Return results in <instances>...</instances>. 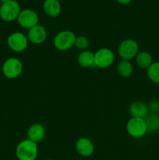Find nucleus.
Returning <instances> with one entry per match:
<instances>
[{"mask_svg":"<svg viewBox=\"0 0 159 160\" xmlns=\"http://www.w3.org/2000/svg\"><path fill=\"white\" fill-rule=\"evenodd\" d=\"M38 148L35 142L26 139L17 145L16 155L19 160H35L37 157Z\"/></svg>","mask_w":159,"mask_h":160,"instance_id":"nucleus-1","label":"nucleus"},{"mask_svg":"<svg viewBox=\"0 0 159 160\" xmlns=\"http://www.w3.org/2000/svg\"><path fill=\"white\" fill-rule=\"evenodd\" d=\"M76 36L74 33L69 30L60 31L54 38V45L59 51H67L74 46Z\"/></svg>","mask_w":159,"mask_h":160,"instance_id":"nucleus-2","label":"nucleus"},{"mask_svg":"<svg viewBox=\"0 0 159 160\" xmlns=\"http://www.w3.org/2000/svg\"><path fill=\"white\" fill-rule=\"evenodd\" d=\"M21 12L20 6L15 0L2 3L0 6V17L6 22H12L17 20Z\"/></svg>","mask_w":159,"mask_h":160,"instance_id":"nucleus-3","label":"nucleus"},{"mask_svg":"<svg viewBox=\"0 0 159 160\" xmlns=\"http://www.w3.org/2000/svg\"><path fill=\"white\" fill-rule=\"evenodd\" d=\"M2 70L6 78L9 79H15L21 74L23 71V65L17 58H9L3 62Z\"/></svg>","mask_w":159,"mask_h":160,"instance_id":"nucleus-4","label":"nucleus"},{"mask_svg":"<svg viewBox=\"0 0 159 160\" xmlns=\"http://www.w3.org/2000/svg\"><path fill=\"white\" fill-rule=\"evenodd\" d=\"M126 131L128 134L133 138H141L147 132L145 119L132 117L126 123Z\"/></svg>","mask_w":159,"mask_h":160,"instance_id":"nucleus-5","label":"nucleus"},{"mask_svg":"<svg viewBox=\"0 0 159 160\" xmlns=\"http://www.w3.org/2000/svg\"><path fill=\"white\" fill-rule=\"evenodd\" d=\"M139 52V45L133 39H126L120 43L118 52L120 57L125 60H130L137 56Z\"/></svg>","mask_w":159,"mask_h":160,"instance_id":"nucleus-6","label":"nucleus"},{"mask_svg":"<svg viewBox=\"0 0 159 160\" xmlns=\"http://www.w3.org/2000/svg\"><path fill=\"white\" fill-rule=\"evenodd\" d=\"M115 56L113 52L107 48L98 49L94 53V66L99 68H107L114 62Z\"/></svg>","mask_w":159,"mask_h":160,"instance_id":"nucleus-7","label":"nucleus"},{"mask_svg":"<svg viewBox=\"0 0 159 160\" xmlns=\"http://www.w3.org/2000/svg\"><path fill=\"white\" fill-rule=\"evenodd\" d=\"M7 44L11 50L21 52L27 48L28 38L21 32H14L8 37Z\"/></svg>","mask_w":159,"mask_h":160,"instance_id":"nucleus-8","label":"nucleus"},{"mask_svg":"<svg viewBox=\"0 0 159 160\" xmlns=\"http://www.w3.org/2000/svg\"><path fill=\"white\" fill-rule=\"evenodd\" d=\"M17 21L22 28L29 30L38 24L39 17L34 10L31 9H25L20 12Z\"/></svg>","mask_w":159,"mask_h":160,"instance_id":"nucleus-9","label":"nucleus"},{"mask_svg":"<svg viewBox=\"0 0 159 160\" xmlns=\"http://www.w3.org/2000/svg\"><path fill=\"white\" fill-rule=\"evenodd\" d=\"M28 40L34 45L42 44L47 38V31L41 25H36L28 30Z\"/></svg>","mask_w":159,"mask_h":160,"instance_id":"nucleus-10","label":"nucleus"},{"mask_svg":"<svg viewBox=\"0 0 159 160\" xmlns=\"http://www.w3.org/2000/svg\"><path fill=\"white\" fill-rule=\"evenodd\" d=\"M149 109L146 103L141 101L133 102L129 106V113L132 117L145 119L148 115Z\"/></svg>","mask_w":159,"mask_h":160,"instance_id":"nucleus-11","label":"nucleus"},{"mask_svg":"<svg viewBox=\"0 0 159 160\" xmlns=\"http://www.w3.org/2000/svg\"><path fill=\"white\" fill-rule=\"evenodd\" d=\"M76 149L80 156L88 157L94 151V146L90 140L86 138H80L76 142Z\"/></svg>","mask_w":159,"mask_h":160,"instance_id":"nucleus-12","label":"nucleus"},{"mask_svg":"<svg viewBox=\"0 0 159 160\" xmlns=\"http://www.w3.org/2000/svg\"><path fill=\"white\" fill-rule=\"evenodd\" d=\"M45 136V129L41 123H34L30 127L27 131L28 139L35 143L43 140Z\"/></svg>","mask_w":159,"mask_h":160,"instance_id":"nucleus-13","label":"nucleus"},{"mask_svg":"<svg viewBox=\"0 0 159 160\" xmlns=\"http://www.w3.org/2000/svg\"><path fill=\"white\" fill-rule=\"evenodd\" d=\"M43 9L49 17H56L61 13L62 6L59 0H45L43 3Z\"/></svg>","mask_w":159,"mask_h":160,"instance_id":"nucleus-14","label":"nucleus"},{"mask_svg":"<svg viewBox=\"0 0 159 160\" xmlns=\"http://www.w3.org/2000/svg\"><path fill=\"white\" fill-rule=\"evenodd\" d=\"M78 63L83 67H91L94 66V53L85 50L82 51L78 56Z\"/></svg>","mask_w":159,"mask_h":160,"instance_id":"nucleus-15","label":"nucleus"},{"mask_svg":"<svg viewBox=\"0 0 159 160\" xmlns=\"http://www.w3.org/2000/svg\"><path fill=\"white\" fill-rule=\"evenodd\" d=\"M136 62L140 68L147 69L153 62L152 56L147 52H140L136 56Z\"/></svg>","mask_w":159,"mask_h":160,"instance_id":"nucleus-16","label":"nucleus"},{"mask_svg":"<svg viewBox=\"0 0 159 160\" xmlns=\"http://www.w3.org/2000/svg\"><path fill=\"white\" fill-rule=\"evenodd\" d=\"M147 131L149 132H156L159 131V114L151 113L148 114L145 118Z\"/></svg>","mask_w":159,"mask_h":160,"instance_id":"nucleus-17","label":"nucleus"},{"mask_svg":"<svg viewBox=\"0 0 159 160\" xmlns=\"http://www.w3.org/2000/svg\"><path fill=\"white\" fill-rule=\"evenodd\" d=\"M117 70H118V74L123 78H128V77L131 76L132 73V65L129 60H125V59H122L118 64L117 67Z\"/></svg>","mask_w":159,"mask_h":160,"instance_id":"nucleus-18","label":"nucleus"},{"mask_svg":"<svg viewBox=\"0 0 159 160\" xmlns=\"http://www.w3.org/2000/svg\"><path fill=\"white\" fill-rule=\"evenodd\" d=\"M147 73L150 81L159 84V62H153L147 68Z\"/></svg>","mask_w":159,"mask_h":160,"instance_id":"nucleus-19","label":"nucleus"},{"mask_svg":"<svg viewBox=\"0 0 159 160\" xmlns=\"http://www.w3.org/2000/svg\"><path fill=\"white\" fill-rule=\"evenodd\" d=\"M90 42L89 40L84 36H79V37H76V40H75L74 46L76 47L77 49L80 50V51H85L87 48L89 47Z\"/></svg>","mask_w":159,"mask_h":160,"instance_id":"nucleus-20","label":"nucleus"},{"mask_svg":"<svg viewBox=\"0 0 159 160\" xmlns=\"http://www.w3.org/2000/svg\"><path fill=\"white\" fill-rule=\"evenodd\" d=\"M148 109L151 113H158L159 112V101L152 100L147 105Z\"/></svg>","mask_w":159,"mask_h":160,"instance_id":"nucleus-21","label":"nucleus"},{"mask_svg":"<svg viewBox=\"0 0 159 160\" xmlns=\"http://www.w3.org/2000/svg\"><path fill=\"white\" fill-rule=\"evenodd\" d=\"M116 1L121 5H128L132 2V0H116Z\"/></svg>","mask_w":159,"mask_h":160,"instance_id":"nucleus-22","label":"nucleus"},{"mask_svg":"<svg viewBox=\"0 0 159 160\" xmlns=\"http://www.w3.org/2000/svg\"><path fill=\"white\" fill-rule=\"evenodd\" d=\"M11 1V0H0V2H1L2 3H6V2H8Z\"/></svg>","mask_w":159,"mask_h":160,"instance_id":"nucleus-23","label":"nucleus"},{"mask_svg":"<svg viewBox=\"0 0 159 160\" xmlns=\"http://www.w3.org/2000/svg\"><path fill=\"white\" fill-rule=\"evenodd\" d=\"M47 160H53V159H47Z\"/></svg>","mask_w":159,"mask_h":160,"instance_id":"nucleus-24","label":"nucleus"}]
</instances>
